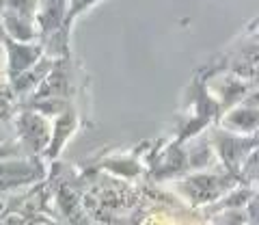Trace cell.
I'll use <instances>...</instances> for the list:
<instances>
[{"instance_id":"obj_6","label":"cell","mask_w":259,"mask_h":225,"mask_svg":"<svg viewBox=\"0 0 259 225\" xmlns=\"http://www.w3.org/2000/svg\"><path fill=\"white\" fill-rule=\"evenodd\" d=\"M37 54H39V50H35V48H28V46H13V48H11L13 67H18V69L30 67V63L37 59Z\"/></svg>"},{"instance_id":"obj_10","label":"cell","mask_w":259,"mask_h":225,"mask_svg":"<svg viewBox=\"0 0 259 225\" xmlns=\"http://www.w3.org/2000/svg\"><path fill=\"white\" fill-rule=\"evenodd\" d=\"M3 141H5V134H3V132H0V143H3Z\"/></svg>"},{"instance_id":"obj_1","label":"cell","mask_w":259,"mask_h":225,"mask_svg":"<svg viewBox=\"0 0 259 225\" xmlns=\"http://www.w3.org/2000/svg\"><path fill=\"white\" fill-rule=\"evenodd\" d=\"M37 178V165L30 160H0V191L22 186Z\"/></svg>"},{"instance_id":"obj_2","label":"cell","mask_w":259,"mask_h":225,"mask_svg":"<svg viewBox=\"0 0 259 225\" xmlns=\"http://www.w3.org/2000/svg\"><path fill=\"white\" fill-rule=\"evenodd\" d=\"M22 139L32 149H41L48 143V128L37 115H26L22 119Z\"/></svg>"},{"instance_id":"obj_5","label":"cell","mask_w":259,"mask_h":225,"mask_svg":"<svg viewBox=\"0 0 259 225\" xmlns=\"http://www.w3.org/2000/svg\"><path fill=\"white\" fill-rule=\"evenodd\" d=\"M71 128H74V119H67V115H65V119H61V122L56 124V130H54L56 136H52L50 147H48V154H50V156L59 154L61 147H63V143H65V139H67V134L71 132Z\"/></svg>"},{"instance_id":"obj_9","label":"cell","mask_w":259,"mask_h":225,"mask_svg":"<svg viewBox=\"0 0 259 225\" xmlns=\"http://www.w3.org/2000/svg\"><path fill=\"white\" fill-rule=\"evenodd\" d=\"M26 3H32V0H11V5H13V7H18V11H28Z\"/></svg>"},{"instance_id":"obj_3","label":"cell","mask_w":259,"mask_h":225,"mask_svg":"<svg viewBox=\"0 0 259 225\" xmlns=\"http://www.w3.org/2000/svg\"><path fill=\"white\" fill-rule=\"evenodd\" d=\"M218 147H221V156L231 169H236V163L244 156V147H242V139H218Z\"/></svg>"},{"instance_id":"obj_7","label":"cell","mask_w":259,"mask_h":225,"mask_svg":"<svg viewBox=\"0 0 259 225\" xmlns=\"http://www.w3.org/2000/svg\"><path fill=\"white\" fill-rule=\"evenodd\" d=\"M7 26H9L11 35L18 37V39H30L32 37V30H30V24L24 22V20H15V18H7Z\"/></svg>"},{"instance_id":"obj_8","label":"cell","mask_w":259,"mask_h":225,"mask_svg":"<svg viewBox=\"0 0 259 225\" xmlns=\"http://www.w3.org/2000/svg\"><path fill=\"white\" fill-rule=\"evenodd\" d=\"M15 154V149L13 147H9V145H0V160L3 158H9V156H13Z\"/></svg>"},{"instance_id":"obj_4","label":"cell","mask_w":259,"mask_h":225,"mask_svg":"<svg viewBox=\"0 0 259 225\" xmlns=\"http://www.w3.org/2000/svg\"><path fill=\"white\" fill-rule=\"evenodd\" d=\"M227 124L231 128H236V130H242V132H253L255 126H257V110L240 108L227 117Z\"/></svg>"}]
</instances>
